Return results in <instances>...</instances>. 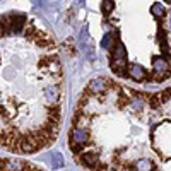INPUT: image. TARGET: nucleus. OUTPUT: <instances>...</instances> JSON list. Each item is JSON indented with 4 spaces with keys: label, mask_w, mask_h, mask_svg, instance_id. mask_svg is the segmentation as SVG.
Wrapping results in <instances>:
<instances>
[{
    "label": "nucleus",
    "mask_w": 171,
    "mask_h": 171,
    "mask_svg": "<svg viewBox=\"0 0 171 171\" xmlns=\"http://www.w3.org/2000/svg\"><path fill=\"white\" fill-rule=\"evenodd\" d=\"M69 147L91 171H164L169 166V89H125L96 77L77 101Z\"/></svg>",
    "instance_id": "f257e3e1"
},
{
    "label": "nucleus",
    "mask_w": 171,
    "mask_h": 171,
    "mask_svg": "<svg viewBox=\"0 0 171 171\" xmlns=\"http://www.w3.org/2000/svg\"><path fill=\"white\" fill-rule=\"evenodd\" d=\"M63 120V72L48 33L24 14L0 17V147L36 154Z\"/></svg>",
    "instance_id": "f03ea898"
},
{
    "label": "nucleus",
    "mask_w": 171,
    "mask_h": 171,
    "mask_svg": "<svg viewBox=\"0 0 171 171\" xmlns=\"http://www.w3.org/2000/svg\"><path fill=\"white\" fill-rule=\"evenodd\" d=\"M0 171H46V169L36 166L31 161L14 159V157H9V159L0 157Z\"/></svg>",
    "instance_id": "7ed1b4c3"
},
{
    "label": "nucleus",
    "mask_w": 171,
    "mask_h": 171,
    "mask_svg": "<svg viewBox=\"0 0 171 171\" xmlns=\"http://www.w3.org/2000/svg\"><path fill=\"white\" fill-rule=\"evenodd\" d=\"M130 74L134 75L135 81H142V79H144V70H142L139 65H132V67H130Z\"/></svg>",
    "instance_id": "20e7f679"
},
{
    "label": "nucleus",
    "mask_w": 171,
    "mask_h": 171,
    "mask_svg": "<svg viewBox=\"0 0 171 171\" xmlns=\"http://www.w3.org/2000/svg\"><path fill=\"white\" fill-rule=\"evenodd\" d=\"M152 14L154 15H157V17H163V15L164 14H166V12H164V9L163 7H161V5H152Z\"/></svg>",
    "instance_id": "39448f33"
},
{
    "label": "nucleus",
    "mask_w": 171,
    "mask_h": 171,
    "mask_svg": "<svg viewBox=\"0 0 171 171\" xmlns=\"http://www.w3.org/2000/svg\"><path fill=\"white\" fill-rule=\"evenodd\" d=\"M103 9H104V14H110V9H111V5H110V2H104Z\"/></svg>",
    "instance_id": "423d86ee"
}]
</instances>
